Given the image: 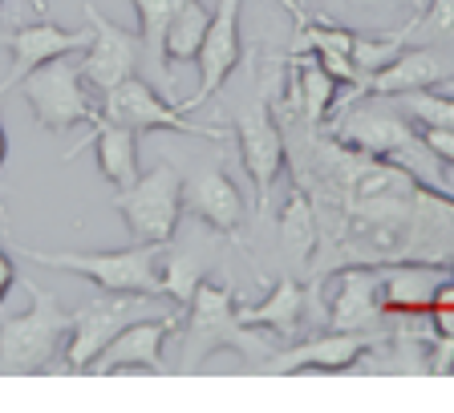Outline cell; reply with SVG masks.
<instances>
[{
    "label": "cell",
    "instance_id": "6da1fadb",
    "mask_svg": "<svg viewBox=\"0 0 454 413\" xmlns=\"http://www.w3.org/2000/svg\"><path fill=\"white\" fill-rule=\"evenodd\" d=\"M179 373H195V369H203V361L215 357V353H236V357H244L247 365H264L268 357H272V345H268L260 332H252L239 320V300L236 292L223 288V284L215 280H203L195 284V292H191L187 308H183V320H179Z\"/></svg>",
    "mask_w": 454,
    "mask_h": 413
},
{
    "label": "cell",
    "instance_id": "7a4b0ae2",
    "mask_svg": "<svg viewBox=\"0 0 454 413\" xmlns=\"http://www.w3.org/2000/svg\"><path fill=\"white\" fill-rule=\"evenodd\" d=\"M28 292V308L20 316L0 320V373H45L66 348L69 312L57 304L53 292L20 280Z\"/></svg>",
    "mask_w": 454,
    "mask_h": 413
},
{
    "label": "cell",
    "instance_id": "3957f363",
    "mask_svg": "<svg viewBox=\"0 0 454 413\" xmlns=\"http://www.w3.org/2000/svg\"><path fill=\"white\" fill-rule=\"evenodd\" d=\"M162 247L167 244H130V247H122V252H41V247L17 244V252L25 255V260L41 263V268L74 272L106 292H142V296L167 300V292H162V284H159Z\"/></svg>",
    "mask_w": 454,
    "mask_h": 413
},
{
    "label": "cell",
    "instance_id": "277c9868",
    "mask_svg": "<svg viewBox=\"0 0 454 413\" xmlns=\"http://www.w3.org/2000/svg\"><path fill=\"white\" fill-rule=\"evenodd\" d=\"M17 90L25 94L28 110H33V122L49 134H66V130H74V126L102 122L98 97H94V90L85 85L82 66H77L74 57H57L49 66L33 69Z\"/></svg>",
    "mask_w": 454,
    "mask_h": 413
},
{
    "label": "cell",
    "instance_id": "5b68a950",
    "mask_svg": "<svg viewBox=\"0 0 454 413\" xmlns=\"http://www.w3.org/2000/svg\"><path fill=\"white\" fill-rule=\"evenodd\" d=\"M114 211L122 215L134 244H170L183 219V175L159 159L126 191H114Z\"/></svg>",
    "mask_w": 454,
    "mask_h": 413
},
{
    "label": "cell",
    "instance_id": "8992f818",
    "mask_svg": "<svg viewBox=\"0 0 454 413\" xmlns=\"http://www.w3.org/2000/svg\"><path fill=\"white\" fill-rule=\"evenodd\" d=\"M102 118L126 126L142 138V134H187V138L203 142H227V130L219 126H199L179 110V102H170L167 94H159L146 77L130 74L122 85H114L110 94H102Z\"/></svg>",
    "mask_w": 454,
    "mask_h": 413
},
{
    "label": "cell",
    "instance_id": "52a82bcc",
    "mask_svg": "<svg viewBox=\"0 0 454 413\" xmlns=\"http://www.w3.org/2000/svg\"><path fill=\"white\" fill-rule=\"evenodd\" d=\"M159 296H142V292H106L98 288V296L82 304L77 312H69V345H66V369L69 373H85V365L110 345L130 320L151 316Z\"/></svg>",
    "mask_w": 454,
    "mask_h": 413
},
{
    "label": "cell",
    "instance_id": "ba28073f",
    "mask_svg": "<svg viewBox=\"0 0 454 413\" xmlns=\"http://www.w3.org/2000/svg\"><path fill=\"white\" fill-rule=\"evenodd\" d=\"M231 134H236L239 162H244L247 179H252L255 206L264 211L268 199H272V187L280 183L284 167H288V142H284L276 105H272V97H268L264 90H260L255 102L239 105L236 122H231Z\"/></svg>",
    "mask_w": 454,
    "mask_h": 413
},
{
    "label": "cell",
    "instance_id": "9c48e42d",
    "mask_svg": "<svg viewBox=\"0 0 454 413\" xmlns=\"http://www.w3.org/2000/svg\"><path fill=\"white\" fill-rule=\"evenodd\" d=\"M333 134H337L340 146L369 154V159H381V162H394V159L438 162L434 154L426 151L422 134L410 126V118L397 110H369L361 102H349V105H340V122Z\"/></svg>",
    "mask_w": 454,
    "mask_h": 413
},
{
    "label": "cell",
    "instance_id": "30bf717a",
    "mask_svg": "<svg viewBox=\"0 0 454 413\" xmlns=\"http://www.w3.org/2000/svg\"><path fill=\"white\" fill-rule=\"evenodd\" d=\"M85 25H90V45L82 49V77L94 94H110L114 85H122L130 74H138L142 61V37L134 28L114 25L106 12L85 4Z\"/></svg>",
    "mask_w": 454,
    "mask_h": 413
},
{
    "label": "cell",
    "instance_id": "8fae6325",
    "mask_svg": "<svg viewBox=\"0 0 454 413\" xmlns=\"http://www.w3.org/2000/svg\"><path fill=\"white\" fill-rule=\"evenodd\" d=\"M239 20H244V0H219L215 9H211L207 37H203L199 57H195L199 85L187 102H179L183 113L203 105V102H211V97L227 85V77L236 74L239 61H244V28H239Z\"/></svg>",
    "mask_w": 454,
    "mask_h": 413
},
{
    "label": "cell",
    "instance_id": "7c38bea8",
    "mask_svg": "<svg viewBox=\"0 0 454 413\" xmlns=\"http://www.w3.org/2000/svg\"><path fill=\"white\" fill-rule=\"evenodd\" d=\"M183 215L207 223L211 231L227 235L231 244H239L244 231L247 203L239 195V187L231 183V175L223 170V162H203L191 175H183Z\"/></svg>",
    "mask_w": 454,
    "mask_h": 413
},
{
    "label": "cell",
    "instance_id": "4fadbf2b",
    "mask_svg": "<svg viewBox=\"0 0 454 413\" xmlns=\"http://www.w3.org/2000/svg\"><path fill=\"white\" fill-rule=\"evenodd\" d=\"M179 320H183V308H167L162 316H151V320L146 316L130 320V324L85 365V373L110 377V373H126V369L162 373V345H167V337L179 332Z\"/></svg>",
    "mask_w": 454,
    "mask_h": 413
},
{
    "label": "cell",
    "instance_id": "5bb4252c",
    "mask_svg": "<svg viewBox=\"0 0 454 413\" xmlns=\"http://www.w3.org/2000/svg\"><path fill=\"white\" fill-rule=\"evenodd\" d=\"M90 45V25L85 28H61L49 17L33 20V25H17L12 33H4V49H9V77H0V97L17 90L33 69L49 66L57 57H77Z\"/></svg>",
    "mask_w": 454,
    "mask_h": 413
},
{
    "label": "cell",
    "instance_id": "9a60e30c",
    "mask_svg": "<svg viewBox=\"0 0 454 413\" xmlns=\"http://www.w3.org/2000/svg\"><path fill=\"white\" fill-rule=\"evenodd\" d=\"M446 82H454V66L446 61L442 45H406L394 61H386L378 74H369L365 82L353 90L349 102L402 97V94H414V90H438V85H446Z\"/></svg>",
    "mask_w": 454,
    "mask_h": 413
},
{
    "label": "cell",
    "instance_id": "2e32d148",
    "mask_svg": "<svg viewBox=\"0 0 454 413\" xmlns=\"http://www.w3.org/2000/svg\"><path fill=\"white\" fill-rule=\"evenodd\" d=\"M381 345L378 332H325V337H309L296 348L272 353L264 361V373H345L361 357H369Z\"/></svg>",
    "mask_w": 454,
    "mask_h": 413
},
{
    "label": "cell",
    "instance_id": "e0dca14e",
    "mask_svg": "<svg viewBox=\"0 0 454 413\" xmlns=\"http://www.w3.org/2000/svg\"><path fill=\"white\" fill-rule=\"evenodd\" d=\"M381 320H386L381 276L373 268H345V272H337V292H333V304H329V329L378 332Z\"/></svg>",
    "mask_w": 454,
    "mask_h": 413
},
{
    "label": "cell",
    "instance_id": "ac0fdd59",
    "mask_svg": "<svg viewBox=\"0 0 454 413\" xmlns=\"http://www.w3.org/2000/svg\"><path fill=\"white\" fill-rule=\"evenodd\" d=\"M304 316H309V292L301 288L296 276H280L264 300L239 304V320L247 329H268L280 340L304 337Z\"/></svg>",
    "mask_w": 454,
    "mask_h": 413
},
{
    "label": "cell",
    "instance_id": "d6986e66",
    "mask_svg": "<svg viewBox=\"0 0 454 413\" xmlns=\"http://www.w3.org/2000/svg\"><path fill=\"white\" fill-rule=\"evenodd\" d=\"M82 151H94L98 170H102V179L110 183L114 191H126L142 175L138 170V134L118 126V122H110V118H102V122L90 130V138L77 142L66 159H77Z\"/></svg>",
    "mask_w": 454,
    "mask_h": 413
},
{
    "label": "cell",
    "instance_id": "ffe728a7",
    "mask_svg": "<svg viewBox=\"0 0 454 413\" xmlns=\"http://www.w3.org/2000/svg\"><path fill=\"white\" fill-rule=\"evenodd\" d=\"M280 247L284 255L296 263V268H309L317 247H321V219H317V206H312L309 191L293 187L288 199L280 206Z\"/></svg>",
    "mask_w": 454,
    "mask_h": 413
},
{
    "label": "cell",
    "instance_id": "44dd1931",
    "mask_svg": "<svg viewBox=\"0 0 454 413\" xmlns=\"http://www.w3.org/2000/svg\"><path fill=\"white\" fill-rule=\"evenodd\" d=\"M288 61H293V74H296V110L304 113V122L312 130H321L329 110L337 105L340 82L333 74H325L312 57H288Z\"/></svg>",
    "mask_w": 454,
    "mask_h": 413
},
{
    "label": "cell",
    "instance_id": "7402d4cb",
    "mask_svg": "<svg viewBox=\"0 0 454 413\" xmlns=\"http://www.w3.org/2000/svg\"><path fill=\"white\" fill-rule=\"evenodd\" d=\"M134 12H138L142 57L162 74V90L170 94L175 77H170V61H167V25L175 17V0H134Z\"/></svg>",
    "mask_w": 454,
    "mask_h": 413
},
{
    "label": "cell",
    "instance_id": "603a6c76",
    "mask_svg": "<svg viewBox=\"0 0 454 413\" xmlns=\"http://www.w3.org/2000/svg\"><path fill=\"white\" fill-rule=\"evenodd\" d=\"M207 25H211V9L203 0H183L175 17L167 25V61H195L199 45L207 37Z\"/></svg>",
    "mask_w": 454,
    "mask_h": 413
},
{
    "label": "cell",
    "instance_id": "cb8c5ba5",
    "mask_svg": "<svg viewBox=\"0 0 454 413\" xmlns=\"http://www.w3.org/2000/svg\"><path fill=\"white\" fill-rule=\"evenodd\" d=\"M402 49H406V25L394 28V33H373V37L357 33V41H353V49H349L353 69H357V85L365 82L369 74H378L386 61H394ZM357 85H353V90H357Z\"/></svg>",
    "mask_w": 454,
    "mask_h": 413
},
{
    "label": "cell",
    "instance_id": "d4e9b609",
    "mask_svg": "<svg viewBox=\"0 0 454 413\" xmlns=\"http://www.w3.org/2000/svg\"><path fill=\"white\" fill-rule=\"evenodd\" d=\"M397 110L422 130H454V90L438 94V90H414V94L397 97Z\"/></svg>",
    "mask_w": 454,
    "mask_h": 413
},
{
    "label": "cell",
    "instance_id": "484cf974",
    "mask_svg": "<svg viewBox=\"0 0 454 413\" xmlns=\"http://www.w3.org/2000/svg\"><path fill=\"white\" fill-rule=\"evenodd\" d=\"M406 45H454V0H430L406 25Z\"/></svg>",
    "mask_w": 454,
    "mask_h": 413
},
{
    "label": "cell",
    "instance_id": "4316f807",
    "mask_svg": "<svg viewBox=\"0 0 454 413\" xmlns=\"http://www.w3.org/2000/svg\"><path fill=\"white\" fill-rule=\"evenodd\" d=\"M422 142L442 167H454V130H422Z\"/></svg>",
    "mask_w": 454,
    "mask_h": 413
},
{
    "label": "cell",
    "instance_id": "83f0119b",
    "mask_svg": "<svg viewBox=\"0 0 454 413\" xmlns=\"http://www.w3.org/2000/svg\"><path fill=\"white\" fill-rule=\"evenodd\" d=\"M426 320H430V329H434V337L454 340V300H446V304H430Z\"/></svg>",
    "mask_w": 454,
    "mask_h": 413
},
{
    "label": "cell",
    "instance_id": "f1b7e54d",
    "mask_svg": "<svg viewBox=\"0 0 454 413\" xmlns=\"http://www.w3.org/2000/svg\"><path fill=\"white\" fill-rule=\"evenodd\" d=\"M17 284H20V268L12 263V255L0 247V304L9 300V292L17 288Z\"/></svg>",
    "mask_w": 454,
    "mask_h": 413
},
{
    "label": "cell",
    "instance_id": "f546056e",
    "mask_svg": "<svg viewBox=\"0 0 454 413\" xmlns=\"http://www.w3.org/2000/svg\"><path fill=\"white\" fill-rule=\"evenodd\" d=\"M9 159V134H4V122H0V167Z\"/></svg>",
    "mask_w": 454,
    "mask_h": 413
},
{
    "label": "cell",
    "instance_id": "4dcf8cb0",
    "mask_svg": "<svg viewBox=\"0 0 454 413\" xmlns=\"http://www.w3.org/2000/svg\"><path fill=\"white\" fill-rule=\"evenodd\" d=\"M4 4V0H0ZM33 9H37V17H49V0H33Z\"/></svg>",
    "mask_w": 454,
    "mask_h": 413
},
{
    "label": "cell",
    "instance_id": "1f68e13d",
    "mask_svg": "<svg viewBox=\"0 0 454 413\" xmlns=\"http://www.w3.org/2000/svg\"><path fill=\"white\" fill-rule=\"evenodd\" d=\"M450 90H454V82H450Z\"/></svg>",
    "mask_w": 454,
    "mask_h": 413
}]
</instances>
